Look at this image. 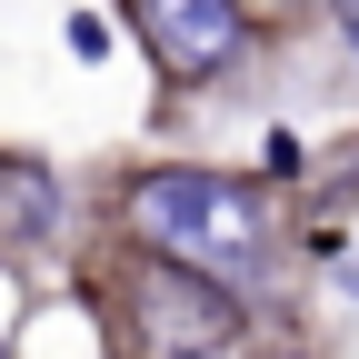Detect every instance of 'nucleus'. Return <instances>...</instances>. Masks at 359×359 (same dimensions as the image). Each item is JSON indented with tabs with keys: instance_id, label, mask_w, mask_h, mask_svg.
I'll list each match as a JSON object with an SVG mask.
<instances>
[{
	"instance_id": "nucleus-2",
	"label": "nucleus",
	"mask_w": 359,
	"mask_h": 359,
	"mask_svg": "<svg viewBox=\"0 0 359 359\" xmlns=\"http://www.w3.org/2000/svg\"><path fill=\"white\" fill-rule=\"evenodd\" d=\"M120 349L130 359H250V309L210 269L130 259L120 269Z\"/></svg>"
},
{
	"instance_id": "nucleus-4",
	"label": "nucleus",
	"mask_w": 359,
	"mask_h": 359,
	"mask_svg": "<svg viewBox=\"0 0 359 359\" xmlns=\"http://www.w3.org/2000/svg\"><path fill=\"white\" fill-rule=\"evenodd\" d=\"M339 50L359 60V0H339Z\"/></svg>"
},
{
	"instance_id": "nucleus-5",
	"label": "nucleus",
	"mask_w": 359,
	"mask_h": 359,
	"mask_svg": "<svg viewBox=\"0 0 359 359\" xmlns=\"http://www.w3.org/2000/svg\"><path fill=\"white\" fill-rule=\"evenodd\" d=\"M339 290H349V299H359V250H349V259H339Z\"/></svg>"
},
{
	"instance_id": "nucleus-1",
	"label": "nucleus",
	"mask_w": 359,
	"mask_h": 359,
	"mask_svg": "<svg viewBox=\"0 0 359 359\" xmlns=\"http://www.w3.org/2000/svg\"><path fill=\"white\" fill-rule=\"evenodd\" d=\"M130 219H140V240H160L180 269H210V280H230V290L269 269V210L240 180H219V170H150L140 190H130Z\"/></svg>"
},
{
	"instance_id": "nucleus-3",
	"label": "nucleus",
	"mask_w": 359,
	"mask_h": 359,
	"mask_svg": "<svg viewBox=\"0 0 359 359\" xmlns=\"http://www.w3.org/2000/svg\"><path fill=\"white\" fill-rule=\"evenodd\" d=\"M120 11H130L140 50H150L170 80H210V70H230L240 40H250V11H240V0H120Z\"/></svg>"
}]
</instances>
